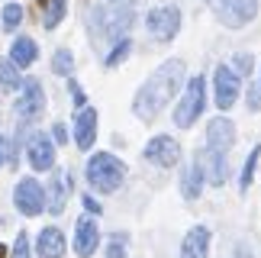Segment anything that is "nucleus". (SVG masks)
<instances>
[{"label": "nucleus", "mask_w": 261, "mask_h": 258, "mask_svg": "<svg viewBox=\"0 0 261 258\" xmlns=\"http://www.w3.org/2000/svg\"><path fill=\"white\" fill-rule=\"evenodd\" d=\"M184 74H187V68H184L180 58H171V62L158 65L155 71L148 74V81L139 87V94H136V100H133V113L142 123H152L155 116L171 104V97L180 91Z\"/></svg>", "instance_id": "nucleus-1"}, {"label": "nucleus", "mask_w": 261, "mask_h": 258, "mask_svg": "<svg viewBox=\"0 0 261 258\" xmlns=\"http://www.w3.org/2000/svg\"><path fill=\"white\" fill-rule=\"evenodd\" d=\"M123 181H126V165L119 162L116 155H110V152L90 155V162H87V184L94 187V191L113 194V191H119Z\"/></svg>", "instance_id": "nucleus-2"}, {"label": "nucleus", "mask_w": 261, "mask_h": 258, "mask_svg": "<svg viewBox=\"0 0 261 258\" xmlns=\"http://www.w3.org/2000/svg\"><path fill=\"white\" fill-rule=\"evenodd\" d=\"M133 26V10H113V7H94L90 10V36L94 42L103 39H126V29Z\"/></svg>", "instance_id": "nucleus-3"}, {"label": "nucleus", "mask_w": 261, "mask_h": 258, "mask_svg": "<svg viewBox=\"0 0 261 258\" xmlns=\"http://www.w3.org/2000/svg\"><path fill=\"white\" fill-rule=\"evenodd\" d=\"M203 104H206V84H203V78H190L187 87H184V97H180V104L174 107V123L180 129H190L197 120H200V113H203Z\"/></svg>", "instance_id": "nucleus-4"}, {"label": "nucleus", "mask_w": 261, "mask_h": 258, "mask_svg": "<svg viewBox=\"0 0 261 258\" xmlns=\"http://www.w3.org/2000/svg\"><path fill=\"white\" fill-rule=\"evenodd\" d=\"M145 29H148V36H152L155 42H171V39L177 36V29H180V10L171 7V4L148 10Z\"/></svg>", "instance_id": "nucleus-5"}, {"label": "nucleus", "mask_w": 261, "mask_h": 258, "mask_svg": "<svg viewBox=\"0 0 261 258\" xmlns=\"http://www.w3.org/2000/svg\"><path fill=\"white\" fill-rule=\"evenodd\" d=\"M210 7H213L216 16L232 29L252 23L258 16V0H210Z\"/></svg>", "instance_id": "nucleus-6"}, {"label": "nucleus", "mask_w": 261, "mask_h": 258, "mask_svg": "<svg viewBox=\"0 0 261 258\" xmlns=\"http://www.w3.org/2000/svg\"><path fill=\"white\" fill-rule=\"evenodd\" d=\"M13 203H16V210L23 213V216H39L45 210V191H42V184L36 181V177H23V181L16 184V191H13Z\"/></svg>", "instance_id": "nucleus-7"}, {"label": "nucleus", "mask_w": 261, "mask_h": 258, "mask_svg": "<svg viewBox=\"0 0 261 258\" xmlns=\"http://www.w3.org/2000/svg\"><path fill=\"white\" fill-rule=\"evenodd\" d=\"M213 97H216L219 110H229V107L236 104V97H239V74L229 65H216V71H213Z\"/></svg>", "instance_id": "nucleus-8"}, {"label": "nucleus", "mask_w": 261, "mask_h": 258, "mask_svg": "<svg viewBox=\"0 0 261 258\" xmlns=\"http://www.w3.org/2000/svg\"><path fill=\"white\" fill-rule=\"evenodd\" d=\"M232 145H236V123L229 120V116H213L210 126H206V148L226 155Z\"/></svg>", "instance_id": "nucleus-9"}, {"label": "nucleus", "mask_w": 261, "mask_h": 258, "mask_svg": "<svg viewBox=\"0 0 261 258\" xmlns=\"http://www.w3.org/2000/svg\"><path fill=\"white\" fill-rule=\"evenodd\" d=\"M145 158H148L152 165H158V168H174V165L180 162V145H177V139H171V136H155V139H148Z\"/></svg>", "instance_id": "nucleus-10"}, {"label": "nucleus", "mask_w": 261, "mask_h": 258, "mask_svg": "<svg viewBox=\"0 0 261 258\" xmlns=\"http://www.w3.org/2000/svg\"><path fill=\"white\" fill-rule=\"evenodd\" d=\"M42 107H45L42 84H39L36 78H29V81H23V94H19V104H16V113H19V120H23V123L36 120V116L42 113Z\"/></svg>", "instance_id": "nucleus-11"}, {"label": "nucleus", "mask_w": 261, "mask_h": 258, "mask_svg": "<svg viewBox=\"0 0 261 258\" xmlns=\"http://www.w3.org/2000/svg\"><path fill=\"white\" fill-rule=\"evenodd\" d=\"M29 165L36 171H52L55 168V142L45 133H36L29 139Z\"/></svg>", "instance_id": "nucleus-12"}, {"label": "nucleus", "mask_w": 261, "mask_h": 258, "mask_svg": "<svg viewBox=\"0 0 261 258\" xmlns=\"http://www.w3.org/2000/svg\"><path fill=\"white\" fill-rule=\"evenodd\" d=\"M68 194H71V177L65 171H55L52 181H48V191H45V207L48 213H65V203H68Z\"/></svg>", "instance_id": "nucleus-13"}, {"label": "nucleus", "mask_w": 261, "mask_h": 258, "mask_svg": "<svg viewBox=\"0 0 261 258\" xmlns=\"http://www.w3.org/2000/svg\"><path fill=\"white\" fill-rule=\"evenodd\" d=\"M97 242H100V229L90 216H81L77 220V229H74V252L81 258H90L97 252Z\"/></svg>", "instance_id": "nucleus-14"}, {"label": "nucleus", "mask_w": 261, "mask_h": 258, "mask_svg": "<svg viewBox=\"0 0 261 258\" xmlns=\"http://www.w3.org/2000/svg\"><path fill=\"white\" fill-rule=\"evenodd\" d=\"M94 139H97V110L94 107H84V110H77L74 116V142L77 148H87L94 145Z\"/></svg>", "instance_id": "nucleus-15"}, {"label": "nucleus", "mask_w": 261, "mask_h": 258, "mask_svg": "<svg viewBox=\"0 0 261 258\" xmlns=\"http://www.w3.org/2000/svg\"><path fill=\"white\" fill-rule=\"evenodd\" d=\"M206 252H210V229L194 226L180 242V258H206Z\"/></svg>", "instance_id": "nucleus-16"}, {"label": "nucleus", "mask_w": 261, "mask_h": 258, "mask_svg": "<svg viewBox=\"0 0 261 258\" xmlns=\"http://www.w3.org/2000/svg\"><path fill=\"white\" fill-rule=\"evenodd\" d=\"M197 162H200V168H203V174H206V181L210 184H226V174H229V168H226V155H219V152H200L197 155Z\"/></svg>", "instance_id": "nucleus-17"}, {"label": "nucleus", "mask_w": 261, "mask_h": 258, "mask_svg": "<svg viewBox=\"0 0 261 258\" xmlns=\"http://www.w3.org/2000/svg\"><path fill=\"white\" fill-rule=\"evenodd\" d=\"M36 252H39V258H65V236H62V229L45 226V229L39 233Z\"/></svg>", "instance_id": "nucleus-18"}, {"label": "nucleus", "mask_w": 261, "mask_h": 258, "mask_svg": "<svg viewBox=\"0 0 261 258\" xmlns=\"http://www.w3.org/2000/svg\"><path fill=\"white\" fill-rule=\"evenodd\" d=\"M203 181H206V174L200 168V162L187 165L184 174H180V194H184V200H197L200 191H203Z\"/></svg>", "instance_id": "nucleus-19"}, {"label": "nucleus", "mask_w": 261, "mask_h": 258, "mask_svg": "<svg viewBox=\"0 0 261 258\" xmlns=\"http://www.w3.org/2000/svg\"><path fill=\"white\" fill-rule=\"evenodd\" d=\"M36 55H39V48H36V42L29 36H19L13 45H10V62H13L16 68H29L36 62Z\"/></svg>", "instance_id": "nucleus-20"}, {"label": "nucleus", "mask_w": 261, "mask_h": 258, "mask_svg": "<svg viewBox=\"0 0 261 258\" xmlns=\"http://www.w3.org/2000/svg\"><path fill=\"white\" fill-rule=\"evenodd\" d=\"M65 10H68V0H48V4H45V16H42L45 29H55L58 23H62Z\"/></svg>", "instance_id": "nucleus-21"}, {"label": "nucleus", "mask_w": 261, "mask_h": 258, "mask_svg": "<svg viewBox=\"0 0 261 258\" xmlns=\"http://www.w3.org/2000/svg\"><path fill=\"white\" fill-rule=\"evenodd\" d=\"M258 158H261V145H255L252 152H248V158H245L242 177H239V187H242V191H248V187H252V177H255V165H258Z\"/></svg>", "instance_id": "nucleus-22"}, {"label": "nucleus", "mask_w": 261, "mask_h": 258, "mask_svg": "<svg viewBox=\"0 0 261 258\" xmlns=\"http://www.w3.org/2000/svg\"><path fill=\"white\" fill-rule=\"evenodd\" d=\"M129 52H133V42H129V39H119V42H116L113 48H110V55L103 58V65H107V68H116V65H123Z\"/></svg>", "instance_id": "nucleus-23"}, {"label": "nucleus", "mask_w": 261, "mask_h": 258, "mask_svg": "<svg viewBox=\"0 0 261 258\" xmlns=\"http://www.w3.org/2000/svg\"><path fill=\"white\" fill-rule=\"evenodd\" d=\"M52 71L71 78V71H74V55L68 52V48H58V52H55V58H52Z\"/></svg>", "instance_id": "nucleus-24"}, {"label": "nucleus", "mask_w": 261, "mask_h": 258, "mask_svg": "<svg viewBox=\"0 0 261 258\" xmlns=\"http://www.w3.org/2000/svg\"><path fill=\"white\" fill-rule=\"evenodd\" d=\"M0 84L7 87V91H16L19 87V71L13 62H0Z\"/></svg>", "instance_id": "nucleus-25"}, {"label": "nucleus", "mask_w": 261, "mask_h": 258, "mask_svg": "<svg viewBox=\"0 0 261 258\" xmlns=\"http://www.w3.org/2000/svg\"><path fill=\"white\" fill-rule=\"evenodd\" d=\"M23 23V7L19 4H7L4 7V29H16Z\"/></svg>", "instance_id": "nucleus-26"}, {"label": "nucleus", "mask_w": 261, "mask_h": 258, "mask_svg": "<svg viewBox=\"0 0 261 258\" xmlns=\"http://www.w3.org/2000/svg\"><path fill=\"white\" fill-rule=\"evenodd\" d=\"M252 55H248V52H239L236 58H232V71L239 74V78H245V74H252Z\"/></svg>", "instance_id": "nucleus-27"}, {"label": "nucleus", "mask_w": 261, "mask_h": 258, "mask_svg": "<svg viewBox=\"0 0 261 258\" xmlns=\"http://www.w3.org/2000/svg\"><path fill=\"white\" fill-rule=\"evenodd\" d=\"M107 258H126V236H113V239H110Z\"/></svg>", "instance_id": "nucleus-28"}, {"label": "nucleus", "mask_w": 261, "mask_h": 258, "mask_svg": "<svg viewBox=\"0 0 261 258\" xmlns=\"http://www.w3.org/2000/svg\"><path fill=\"white\" fill-rule=\"evenodd\" d=\"M10 258H29V236H26V233H19V236H16Z\"/></svg>", "instance_id": "nucleus-29"}, {"label": "nucleus", "mask_w": 261, "mask_h": 258, "mask_svg": "<svg viewBox=\"0 0 261 258\" xmlns=\"http://www.w3.org/2000/svg\"><path fill=\"white\" fill-rule=\"evenodd\" d=\"M71 97H74L77 110H84V107H87V97H84V91H81V84H77V81H71Z\"/></svg>", "instance_id": "nucleus-30"}, {"label": "nucleus", "mask_w": 261, "mask_h": 258, "mask_svg": "<svg viewBox=\"0 0 261 258\" xmlns=\"http://www.w3.org/2000/svg\"><path fill=\"white\" fill-rule=\"evenodd\" d=\"M248 107H252V110H261V87L258 91H248Z\"/></svg>", "instance_id": "nucleus-31"}, {"label": "nucleus", "mask_w": 261, "mask_h": 258, "mask_svg": "<svg viewBox=\"0 0 261 258\" xmlns=\"http://www.w3.org/2000/svg\"><path fill=\"white\" fill-rule=\"evenodd\" d=\"M52 136H55V142H65V139H68V129H65L62 123H55V126H52Z\"/></svg>", "instance_id": "nucleus-32"}, {"label": "nucleus", "mask_w": 261, "mask_h": 258, "mask_svg": "<svg viewBox=\"0 0 261 258\" xmlns=\"http://www.w3.org/2000/svg\"><path fill=\"white\" fill-rule=\"evenodd\" d=\"M110 7H113V10H133L136 0H110Z\"/></svg>", "instance_id": "nucleus-33"}, {"label": "nucleus", "mask_w": 261, "mask_h": 258, "mask_svg": "<svg viewBox=\"0 0 261 258\" xmlns=\"http://www.w3.org/2000/svg\"><path fill=\"white\" fill-rule=\"evenodd\" d=\"M84 207H87V210H90V213H100V203L94 200V197H84Z\"/></svg>", "instance_id": "nucleus-34"}, {"label": "nucleus", "mask_w": 261, "mask_h": 258, "mask_svg": "<svg viewBox=\"0 0 261 258\" xmlns=\"http://www.w3.org/2000/svg\"><path fill=\"white\" fill-rule=\"evenodd\" d=\"M4 162H7V139L0 136V165H4Z\"/></svg>", "instance_id": "nucleus-35"}, {"label": "nucleus", "mask_w": 261, "mask_h": 258, "mask_svg": "<svg viewBox=\"0 0 261 258\" xmlns=\"http://www.w3.org/2000/svg\"><path fill=\"white\" fill-rule=\"evenodd\" d=\"M36 4H39V7H42V10H45V4H48V0H36Z\"/></svg>", "instance_id": "nucleus-36"}, {"label": "nucleus", "mask_w": 261, "mask_h": 258, "mask_svg": "<svg viewBox=\"0 0 261 258\" xmlns=\"http://www.w3.org/2000/svg\"><path fill=\"white\" fill-rule=\"evenodd\" d=\"M0 258H7V249H4V245H0Z\"/></svg>", "instance_id": "nucleus-37"}, {"label": "nucleus", "mask_w": 261, "mask_h": 258, "mask_svg": "<svg viewBox=\"0 0 261 258\" xmlns=\"http://www.w3.org/2000/svg\"><path fill=\"white\" fill-rule=\"evenodd\" d=\"M236 258H248V255H236Z\"/></svg>", "instance_id": "nucleus-38"}]
</instances>
